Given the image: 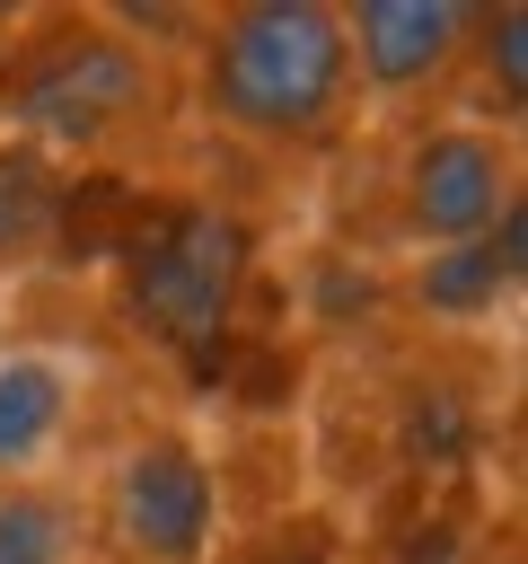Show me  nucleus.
Returning <instances> with one entry per match:
<instances>
[{
    "label": "nucleus",
    "mask_w": 528,
    "mask_h": 564,
    "mask_svg": "<svg viewBox=\"0 0 528 564\" xmlns=\"http://www.w3.org/2000/svg\"><path fill=\"white\" fill-rule=\"evenodd\" d=\"M211 564H352V538H343V520H334V511L299 502V511H282V520L246 529L238 546H220Z\"/></svg>",
    "instance_id": "nucleus-13"
},
{
    "label": "nucleus",
    "mask_w": 528,
    "mask_h": 564,
    "mask_svg": "<svg viewBox=\"0 0 528 564\" xmlns=\"http://www.w3.org/2000/svg\"><path fill=\"white\" fill-rule=\"evenodd\" d=\"M466 0H352L343 44H352V88L361 106H422L466 70Z\"/></svg>",
    "instance_id": "nucleus-6"
},
{
    "label": "nucleus",
    "mask_w": 528,
    "mask_h": 564,
    "mask_svg": "<svg viewBox=\"0 0 528 564\" xmlns=\"http://www.w3.org/2000/svg\"><path fill=\"white\" fill-rule=\"evenodd\" d=\"M185 97L194 115L273 159H317L361 123L352 44L334 0H220L202 9L185 44Z\"/></svg>",
    "instance_id": "nucleus-1"
},
{
    "label": "nucleus",
    "mask_w": 528,
    "mask_h": 564,
    "mask_svg": "<svg viewBox=\"0 0 528 564\" xmlns=\"http://www.w3.org/2000/svg\"><path fill=\"white\" fill-rule=\"evenodd\" d=\"M62 203H70V167L26 150V141H0V273L53 264Z\"/></svg>",
    "instance_id": "nucleus-10"
},
{
    "label": "nucleus",
    "mask_w": 528,
    "mask_h": 564,
    "mask_svg": "<svg viewBox=\"0 0 528 564\" xmlns=\"http://www.w3.org/2000/svg\"><path fill=\"white\" fill-rule=\"evenodd\" d=\"M387 441H396V467L405 476L466 485L475 476V449H484V379H458L449 361L405 370V388L387 405Z\"/></svg>",
    "instance_id": "nucleus-8"
},
{
    "label": "nucleus",
    "mask_w": 528,
    "mask_h": 564,
    "mask_svg": "<svg viewBox=\"0 0 528 564\" xmlns=\"http://www.w3.org/2000/svg\"><path fill=\"white\" fill-rule=\"evenodd\" d=\"M255 264H264V229L238 194L141 185V203L97 273H106V300L132 344H150L167 361H211L220 344H238Z\"/></svg>",
    "instance_id": "nucleus-3"
},
{
    "label": "nucleus",
    "mask_w": 528,
    "mask_h": 564,
    "mask_svg": "<svg viewBox=\"0 0 528 564\" xmlns=\"http://www.w3.org/2000/svg\"><path fill=\"white\" fill-rule=\"evenodd\" d=\"M519 282H528V203L502 212L484 238H458V247L414 256L387 300L414 308V317L440 326V335H466V326H493V317L519 300Z\"/></svg>",
    "instance_id": "nucleus-7"
},
{
    "label": "nucleus",
    "mask_w": 528,
    "mask_h": 564,
    "mask_svg": "<svg viewBox=\"0 0 528 564\" xmlns=\"http://www.w3.org/2000/svg\"><path fill=\"white\" fill-rule=\"evenodd\" d=\"M79 423V361L53 344H0V485L44 476Z\"/></svg>",
    "instance_id": "nucleus-9"
},
{
    "label": "nucleus",
    "mask_w": 528,
    "mask_h": 564,
    "mask_svg": "<svg viewBox=\"0 0 528 564\" xmlns=\"http://www.w3.org/2000/svg\"><path fill=\"white\" fill-rule=\"evenodd\" d=\"M466 70L484 79V123H502V132H519V115H528V9L519 0H484L475 18H466Z\"/></svg>",
    "instance_id": "nucleus-12"
},
{
    "label": "nucleus",
    "mask_w": 528,
    "mask_h": 564,
    "mask_svg": "<svg viewBox=\"0 0 528 564\" xmlns=\"http://www.w3.org/2000/svg\"><path fill=\"white\" fill-rule=\"evenodd\" d=\"M106 555L123 564H211L229 546L220 458L185 423H141L106 467Z\"/></svg>",
    "instance_id": "nucleus-4"
},
{
    "label": "nucleus",
    "mask_w": 528,
    "mask_h": 564,
    "mask_svg": "<svg viewBox=\"0 0 528 564\" xmlns=\"http://www.w3.org/2000/svg\"><path fill=\"white\" fill-rule=\"evenodd\" d=\"M9 26H18V9H0V44H9Z\"/></svg>",
    "instance_id": "nucleus-15"
},
{
    "label": "nucleus",
    "mask_w": 528,
    "mask_h": 564,
    "mask_svg": "<svg viewBox=\"0 0 528 564\" xmlns=\"http://www.w3.org/2000/svg\"><path fill=\"white\" fill-rule=\"evenodd\" d=\"M396 238L414 256L431 247H458V238H484L502 212L528 203V176H519V132L502 123H475V115H440V123H414L405 150H396Z\"/></svg>",
    "instance_id": "nucleus-5"
},
{
    "label": "nucleus",
    "mask_w": 528,
    "mask_h": 564,
    "mask_svg": "<svg viewBox=\"0 0 528 564\" xmlns=\"http://www.w3.org/2000/svg\"><path fill=\"white\" fill-rule=\"evenodd\" d=\"M176 106V62L114 26V9H18L0 44V141L62 167H106Z\"/></svg>",
    "instance_id": "nucleus-2"
},
{
    "label": "nucleus",
    "mask_w": 528,
    "mask_h": 564,
    "mask_svg": "<svg viewBox=\"0 0 528 564\" xmlns=\"http://www.w3.org/2000/svg\"><path fill=\"white\" fill-rule=\"evenodd\" d=\"M97 520L79 502V485H53V476H18L0 485V564H88L97 546Z\"/></svg>",
    "instance_id": "nucleus-11"
},
{
    "label": "nucleus",
    "mask_w": 528,
    "mask_h": 564,
    "mask_svg": "<svg viewBox=\"0 0 528 564\" xmlns=\"http://www.w3.org/2000/svg\"><path fill=\"white\" fill-rule=\"evenodd\" d=\"M88 564H123V555H88Z\"/></svg>",
    "instance_id": "nucleus-16"
},
{
    "label": "nucleus",
    "mask_w": 528,
    "mask_h": 564,
    "mask_svg": "<svg viewBox=\"0 0 528 564\" xmlns=\"http://www.w3.org/2000/svg\"><path fill=\"white\" fill-rule=\"evenodd\" d=\"M378 564H484V555H475V520L440 494V502H422V511L378 546Z\"/></svg>",
    "instance_id": "nucleus-14"
}]
</instances>
